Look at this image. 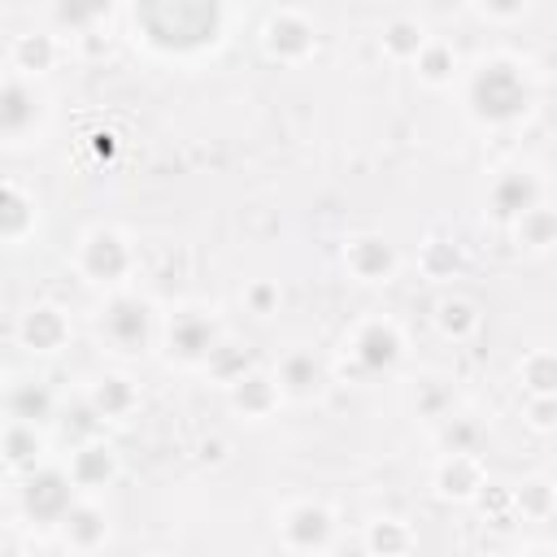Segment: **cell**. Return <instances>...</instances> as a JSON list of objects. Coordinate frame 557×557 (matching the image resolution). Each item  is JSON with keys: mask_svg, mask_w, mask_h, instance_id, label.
<instances>
[{"mask_svg": "<svg viewBox=\"0 0 557 557\" xmlns=\"http://www.w3.org/2000/svg\"><path fill=\"white\" fill-rule=\"evenodd\" d=\"M418 265H422V274H426L431 283H448L453 274H461V248H457V239H448V235H426L422 248H418Z\"/></svg>", "mask_w": 557, "mask_h": 557, "instance_id": "obj_27", "label": "cell"}, {"mask_svg": "<svg viewBox=\"0 0 557 557\" xmlns=\"http://www.w3.org/2000/svg\"><path fill=\"white\" fill-rule=\"evenodd\" d=\"M344 352L357 370V379H374V374H392L405 357V335L392 318H366L348 331Z\"/></svg>", "mask_w": 557, "mask_h": 557, "instance_id": "obj_6", "label": "cell"}, {"mask_svg": "<svg viewBox=\"0 0 557 557\" xmlns=\"http://www.w3.org/2000/svg\"><path fill=\"white\" fill-rule=\"evenodd\" d=\"M518 379H522L527 396H553L557 392V357L548 348H531L518 366Z\"/></svg>", "mask_w": 557, "mask_h": 557, "instance_id": "obj_30", "label": "cell"}, {"mask_svg": "<svg viewBox=\"0 0 557 557\" xmlns=\"http://www.w3.org/2000/svg\"><path fill=\"white\" fill-rule=\"evenodd\" d=\"M479 326H483V313H479V305H474L470 296L448 292V296L435 305V331H440L444 339L466 344V339H474V335H479Z\"/></svg>", "mask_w": 557, "mask_h": 557, "instance_id": "obj_24", "label": "cell"}, {"mask_svg": "<svg viewBox=\"0 0 557 557\" xmlns=\"http://www.w3.org/2000/svg\"><path fill=\"white\" fill-rule=\"evenodd\" d=\"M426 26H422V17H413V13H396V17H387L383 22V30H379V48H383V57L387 61H396V65H413V57L426 48Z\"/></svg>", "mask_w": 557, "mask_h": 557, "instance_id": "obj_22", "label": "cell"}, {"mask_svg": "<svg viewBox=\"0 0 557 557\" xmlns=\"http://www.w3.org/2000/svg\"><path fill=\"white\" fill-rule=\"evenodd\" d=\"M39 122H44V96L35 91V83L4 74L0 78V139L17 144L30 131H39Z\"/></svg>", "mask_w": 557, "mask_h": 557, "instance_id": "obj_11", "label": "cell"}, {"mask_svg": "<svg viewBox=\"0 0 557 557\" xmlns=\"http://www.w3.org/2000/svg\"><path fill=\"white\" fill-rule=\"evenodd\" d=\"M509 231H513V239H518L527 252H548V248H553V239H557V213L540 200V205H535V209H527Z\"/></svg>", "mask_w": 557, "mask_h": 557, "instance_id": "obj_28", "label": "cell"}, {"mask_svg": "<svg viewBox=\"0 0 557 557\" xmlns=\"http://www.w3.org/2000/svg\"><path fill=\"white\" fill-rule=\"evenodd\" d=\"M74 265H78V274L87 283H96L104 292H122V287H131V278L139 270V248L113 226H91L78 239Z\"/></svg>", "mask_w": 557, "mask_h": 557, "instance_id": "obj_4", "label": "cell"}, {"mask_svg": "<svg viewBox=\"0 0 557 557\" xmlns=\"http://www.w3.org/2000/svg\"><path fill=\"white\" fill-rule=\"evenodd\" d=\"M44 448H48V440H44L39 426H30V422H4V431H0V457H4L9 470H17V474L39 470L44 466Z\"/></svg>", "mask_w": 557, "mask_h": 557, "instance_id": "obj_21", "label": "cell"}, {"mask_svg": "<svg viewBox=\"0 0 557 557\" xmlns=\"http://www.w3.org/2000/svg\"><path fill=\"white\" fill-rule=\"evenodd\" d=\"M413 70H418V78L426 83V87H453L457 83V74H461V57H457V48L448 44V39H426V48L413 57Z\"/></svg>", "mask_w": 557, "mask_h": 557, "instance_id": "obj_26", "label": "cell"}, {"mask_svg": "<svg viewBox=\"0 0 557 557\" xmlns=\"http://www.w3.org/2000/svg\"><path fill=\"white\" fill-rule=\"evenodd\" d=\"M157 557H161V553H157Z\"/></svg>", "mask_w": 557, "mask_h": 557, "instance_id": "obj_40", "label": "cell"}, {"mask_svg": "<svg viewBox=\"0 0 557 557\" xmlns=\"http://www.w3.org/2000/svg\"><path fill=\"white\" fill-rule=\"evenodd\" d=\"M261 48L283 65H300L318 52V26L305 9H274L261 26Z\"/></svg>", "mask_w": 557, "mask_h": 557, "instance_id": "obj_9", "label": "cell"}, {"mask_svg": "<svg viewBox=\"0 0 557 557\" xmlns=\"http://www.w3.org/2000/svg\"><path fill=\"white\" fill-rule=\"evenodd\" d=\"M522 409L535 431H553V396H522Z\"/></svg>", "mask_w": 557, "mask_h": 557, "instance_id": "obj_36", "label": "cell"}, {"mask_svg": "<svg viewBox=\"0 0 557 557\" xmlns=\"http://www.w3.org/2000/svg\"><path fill=\"white\" fill-rule=\"evenodd\" d=\"M366 548L370 557H405L413 548V527L405 518H374L366 527Z\"/></svg>", "mask_w": 557, "mask_h": 557, "instance_id": "obj_29", "label": "cell"}, {"mask_svg": "<svg viewBox=\"0 0 557 557\" xmlns=\"http://www.w3.org/2000/svg\"><path fill=\"white\" fill-rule=\"evenodd\" d=\"M544 200V187L531 170H500L492 183H487V196H483V213L500 226H513L527 209H535Z\"/></svg>", "mask_w": 557, "mask_h": 557, "instance_id": "obj_10", "label": "cell"}, {"mask_svg": "<svg viewBox=\"0 0 557 557\" xmlns=\"http://www.w3.org/2000/svg\"><path fill=\"white\" fill-rule=\"evenodd\" d=\"M278 300H283V292H278L274 278H252V283L244 287V305H248L252 318H270V313L278 309Z\"/></svg>", "mask_w": 557, "mask_h": 557, "instance_id": "obj_35", "label": "cell"}, {"mask_svg": "<svg viewBox=\"0 0 557 557\" xmlns=\"http://www.w3.org/2000/svg\"><path fill=\"white\" fill-rule=\"evenodd\" d=\"M39 222V205L26 187L0 183V244H22Z\"/></svg>", "mask_w": 557, "mask_h": 557, "instance_id": "obj_23", "label": "cell"}, {"mask_svg": "<svg viewBox=\"0 0 557 557\" xmlns=\"http://www.w3.org/2000/svg\"><path fill=\"white\" fill-rule=\"evenodd\" d=\"M535 87L513 57H487L466 74V113L479 126H513L531 113Z\"/></svg>", "mask_w": 557, "mask_h": 557, "instance_id": "obj_2", "label": "cell"}, {"mask_svg": "<svg viewBox=\"0 0 557 557\" xmlns=\"http://www.w3.org/2000/svg\"><path fill=\"white\" fill-rule=\"evenodd\" d=\"M78 500L70 474L61 466H39L30 474H22V487H17V509L30 527H61L65 509Z\"/></svg>", "mask_w": 557, "mask_h": 557, "instance_id": "obj_7", "label": "cell"}, {"mask_svg": "<svg viewBox=\"0 0 557 557\" xmlns=\"http://www.w3.org/2000/svg\"><path fill=\"white\" fill-rule=\"evenodd\" d=\"M135 39L161 57H200L222 44L226 9L205 0H161V4H135L131 9Z\"/></svg>", "mask_w": 557, "mask_h": 557, "instance_id": "obj_1", "label": "cell"}, {"mask_svg": "<svg viewBox=\"0 0 557 557\" xmlns=\"http://www.w3.org/2000/svg\"><path fill=\"white\" fill-rule=\"evenodd\" d=\"M400 257H396V244L379 231H361L344 244V270L357 278V283H387L396 274Z\"/></svg>", "mask_w": 557, "mask_h": 557, "instance_id": "obj_12", "label": "cell"}, {"mask_svg": "<svg viewBox=\"0 0 557 557\" xmlns=\"http://www.w3.org/2000/svg\"><path fill=\"white\" fill-rule=\"evenodd\" d=\"M270 374H274L283 400H313L326 387V361L313 348H287Z\"/></svg>", "mask_w": 557, "mask_h": 557, "instance_id": "obj_15", "label": "cell"}, {"mask_svg": "<svg viewBox=\"0 0 557 557\" xmlns=\"http://www.w3.org/2000/svg\"><path fill=\"white\" fill-rule=\"evenodd\" d=\"M4 405H9V422H30V426H39V422L57 418V396H52L39 379L13 383V387L4 392Z\"/></svg>", "mask_w": 557, "mask_h": 557, "instance_id": "obj_25", "label": "cell"}, {"mask_svg": "<svg viewBox=\"0 0 557 557\" xmlns=\"http://www.w3.org/2000/svg\"><path fill=\"white\" fill-rule=\"evenodd\" d=\"M409 405H413L422 418L440 422V418H448V413H453V392H448L440 379H418V387H413Z\"/></svg>", "mask_w": 557, "mask_h": 557, "instance_id": "obj_32", "label": "cell"}, {"mask_svg": "<svg viewBox=\"0 0 557 557\" xmlns=\"http://www.w3.org/2000/svg\"><path fill=\"white\" fill-rule=\"evenodd\" d=\"M161 348H165V357L174 361V366H205L209 361V352L218 348V339H222V326H218V318L205 309V305H183V309H174L165 322H161Z\"/></svg>", "mask_w": 557, "mask_h": 557, "instance_id": "obj_5", "label": "cell"}, {"mask_svg": "<svg viewBox=\"0 0 557 557\" xmlns=\"http://www.w3.org/2000/svg\"><path fill=\"white\" fill-rule=\"evenodd\" d=\"M431 483L444 500H474L483 487H487V466L479 453H440L435 470H431Z\"/></svg>", "mask_w": 557, "mask_h": 557, "instance_id": "obj_14", "label": "cell"}, {"mask_svg": "<svg viewBox=\"0 0 557 557\" xmlns=\"http://www.w3.org/2000/svg\"><path fill=\"white\" fill-rule=\"evenodd\" d=\"M226 405H231L239 418H248V422H265V418L278 413L283 392H278V383H274L270 370L252 366L244 379H235V383L226 387Z\"/></svg>", "mask_w": 557, "mask_h": 557, "instance_id": "obj_17", "label": "cell"}, {"mask_svg": "<svg viewBox=\"0 0 557 557\" xmlns=\"http://www.w3.org/2000/svg\"><path fill=\"white\" fill-rule=\"evenodd\" d=\"M513 509H522L527 518H548L553 513V483L548 479H531L513 492Z\"/></svg>", "mask_w": 557, "mask_h": 557, "instance_id": "obj_34", "label": "cell"}, {"mask_svg": "<svg viewBox=\"0 0 557 557\" xmlns=\"http://www.w3.org/2000/svg\"><path fill=\"white\" fill-rule=\"evenodd\" d=\"M117 453H113V444H104V440H87V444H74L70 448V461H65V474H70V483H74V492L78 496H96V492H104L113 479H117Z\"/></svg>", "mask_w": 557, "mask_h": 557, "instance_id": "obj_13", "label": "cell"}, {"mask_svg": "<svg viewBox=\"0 0 557 557\" xmlns=\"http://www.w3.org/2000/svg\"><path fill=\"white\" fill-rule=\"evenodd\" d=\"M527 557H548V548H535V553H527Z\"/></svg>", "mask_w": 557, "mask_h": 557, "instance_id": "obj_39", "label": "cell"}, {"mask_svg": "<svg viewBox=\"0 0 557 557\" xmlns=\"http://www.w3.org/2000/svg\"><path fill=\"white\" fill-rule=\"evenodd\" d=\"M0 557H26L17 544H0Z\"/></svg>", "mask_w": 557, "mask_h": 557, "instance_id": "obj_37", "label": "cell"}, {"mask_svg": "<svg viewBox=\"0 0 557 557\" xmlns=\"http://www.w3.org/2000/svg\"><path fill=\"white\" fill-rule=\"evenodd\" d=\"M274 531L292 557H322L335 544V513L322 500H292L283 505Z\"/></svg>", "mask_w": 557, "mask_h": 557, "instance_id": "obj_8", "label": "cell"}, {"mask_svg": "<svg viewBox=\"0 0 557 557\" xmlns=\"http://www.w3.org/2000/svg\"><path fill=\"white\" fill-rule=\"evenodd\" d=\"M70 318H65V309L61 305H30L22 318H17V339H22V348H30V352H39V357H52V352H61L65 344H70Z\"/></svg>", "mask_w": 557, "mask_h": 557, "instance_id": "obj_16", "label": "cell"}, {"mask_svg": "<svg viewBox=\"0 0 557 557\" xmlns=\"http://www.w3.org/2000/svg\"><path fill=\"white\" fill-rule=\"evenodd\" d=\"M252 366H257V361H252V352H248V348H239V344H231L226 335L218 339V348H213V352H209V361H205V370H209L222 387H231L235 379H244Z\"/></svg>", "mask_w": 557, "mask_h": 557, "instance_id": "obj_31", "label": "cell"}, {"mask_svg": "<svg viewBox=\"0 0 557 557\" xmlns=\"http://www.w3.org/2000/svg\"><path fill=\"white\" fill-rule=\"evenodd\" d=\"M83 400H87V409L100 422H126L139 409V387L126 374H100V379H91V387H87Z\"/></svg>", "mask_w": 557, "mask_h": 557, "instance_id": "obj_20", "label": "cell"}, {"mask_svg": "<svg viewBox=\"0 0 557 557\" xmlns=\"http://www.w3.org/2000/svg\"><path fill=\"white\" fill-rule=\"evenodd\" d=\"M61 540L74 548V553H96L104 540H109V513H104V505L96 500V496H78L70 509H65V518H61Z\"/></svg>", "mask_w": 557, "mask_h": 557, "instance_id": "obj_18", "label": "cell"}, {"mask_svg": "<svg viewBox=\"0 0 557 557\" xmlns=\"http://www.w3.org/2000/svg\"><path fill=\"white\" fill-rule=\"evenodd\" d=\"M4 392H9V383H4V370H0V400H4Z\"/></svg>", "mask_w": 557, "mask_h": 557, "instance_id": "obj_38", "label": "cell"}, {"mask_svg": "<svg viewBox=\"0 0 557 557\" xmlns=\"http://www.w3.org/2000/svg\"><path fill=\"white\" fill-rule=\"evenodd\" d=\"M57 61H61V39H57V30H22V35H13V44H9V65H13V74L17 78H39V74H48V70H57Z\"/></svg>", "mask_w": 557, "mask_h": 557, "instance_id": "obj_19", "label": "cell"}, {"mask_svg": "<svg viewBox=\"0 0 557 557\" xmlns=\"http://www.w3.org/2000/svg\"><path fill=\"white\" fill-rule=\"evenodd\" d=\"M479 426L474 422H466V418H440V444H444V453H479Z\"/></svg>", "mask_w": 557, "mask_h": 557, "instance_id": "obj_33", "label": "cell"}, {"mask_svg": "<svg viewBox=\"0 0 557 557\" xmlns=\"http://www.w3.org/2000/svg\"><path fill=\"white\" fill-rule=\"evenodd\" d=\"M96 331L100 339L122 352V357H135V352H148L152 339L161 335V318L152 309L148 296H139L135 287H122V292H109L100 313H96Z\"/></svg>", "mask_w": 557, "mask_h": 557, "instance_id": "obj_3", "label": "cell"}]
</instances>
